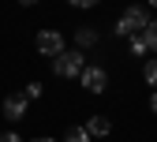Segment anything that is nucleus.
Masks as SVG:
<instances>
[{"label": "nucleus", "instance_id": "1", "mask_svg": "<svg viewBox=\"0 0 157 142\" xmlns=\"http://www.w3.org/2000/svg\"><path fill=\"white\" fill-rule=\"evenodd\" d=\"M150 26V11L142 8V4H131V8H124L120 11V19H116V37H135V34H142Z\"/></svg>", "mask_w": 157, "mask_h": 142}, {"label": "nucleus", "instance_id": "2", "mask_svg": "<svg viewBox=\"0 0 157 142\" xmlns=\"http://www.w3.org/2000/svg\"><path fill=\"white\" fill-rule=\"evenodd\" d=\"M82 67H86V52L82 49H64L60 56L52 60V75L56 79H78Z\"/></svg>", "mask_w": 157, "mask_h": 142}, {"label": "nucleus", "instance_id": "3", "mask_svg": "<svg viewBox=\"0 0 157 142\" xmlns=\"http://www.w3.org/2000/svg\"><path fill=\"white\" fill-rule=\"evenodd\" d=\"M34 45H37V52H41L45 60H56V56H60V52L67 49V37H64L60 30H37Z\"/></svg>", "mask_w": 157, "mask_h": 142}, {"label": "nucleus", "instance_id": "4", "mask_svg": "<svg viewBox=\"0 0 157 142\" xmlns=\"http://www.w3.org/2000/svg\"><path fill=\"white\" fill-rule=\"evenodd\" d=\"M78 83H82L86 94H105V90H109V71H105L101 64H86L82 75H78Z\"/></svg>", "mask_w": 157, "mask_h": 142}, {"label": "nucleus", "instance_id": "5", "mask_svg": "<svg viewBox=\"0 0 157 142\" xmlns=\"http://www.w3.org/2000/svg\"><path fill=\"white\" fill-rule=\"evenodd\" d=\"M26 109H30L26 94H8V97H4V105H0V112H4V120H11V124H19V120L26 116Z\"/></svg>", "mask_w": 157, "mask_h": 142}, {"label": "nucleus", "instance_id": "6", "mask_svg": "<svg viewBox=\"0 0 157 142\" xmlns=\"http://www.w3.org/2000/svg\"><path fill=\"white\" fill-rule=\"evenodd\" d=\"M82 127L90 131V138H109V131H112V120H109V116H101V112H94Z\"/></svg>", "mask_w": 157, "mask_h": 142}, {"label": "nucleus", "instance_id": "7", "mask_svg": "<svg viewBox=\"0 0 157 142\" xmlns=\"http://www.w3.org/2000/svg\"><path fill=\"white\" fill-rule=\"evenodd\" d=\"M97 41H101V34H97L94 26H78V30H75V49L86 52V49H94Z\"/></svg>", "mask_w": 157, "mask_h": 142}, {"label": "nucleus", "instance_id": "8", "mask_svg": "<svg viewBox=\"0 0 157 142\" xmlns=\"http://www.w3.org/2000/svg\"><path fill=\"white\" fill-rule=\"evenodd\" d=\"M127 52H131V56H146V52H150V45H146V37H142V34H135V37H127Z\"/></svg>", "mask_w": 157, "mask_h": 142}, {"label": "nucleus", "instance_id": "9", "mask_svg": "<svg viewBox=\"0 0 157 142\" xmlns=\"http://www.w3.org/2000/svg\"><path fill=\"white\" fill-rule=\"evenodd\" d=\"M60 142H94V138H90L86 127H67V135H64Z\"/></svg>", "mask_w": 157, "mask_h": 142}, {"label": "nucleus", "instance_id": "10", "mask_svg": "<svg viewBox=\"0 0 157 142\" xmlns=\"http://www.w3.org/2000/svg\"><path fill=\"white\" fill-rule=\"evenodd\" d=\"M142 79H146V83L157 90V56H153V60H146V67H142Z\"/></svg>", "mask_w": 157, "mask_h": 142}, {"label": "nucleus", "instance_id": "11", "mask_svg": "<svg viewBox=\"0 0 157 142\" xmlns=\"http://www.w3.org/2000/svg\"><path fill=\"white\" fill-rule=\"evenodd\" d=\"M142 37H146V45H150V52H157V19H150V26L142 30Z\"/></svg>", "mask_w": 157, "mask_h": 142}, {"label": "nucleus", "instance_id": "12", "mask_svg": "<svg viewBox=\"0 0 157 142\" xmlns=\"http://www.w3.org/2000/svg\"><path fill=\"white\" fill-rule=\"evenodd\" d=\"M23 94H26V101H37V97L45 94V86H41V83H26V86H23Z\"/></svg>", "mask_w": 157, "mask_h": 142}, {"label": "nucleus", "instance_id": "13", "mask_svg": "<svg viewBox=\"0 0 157 142\" xmlns=\"http://www.w3.org/2000/svg\"><path fill=\"white\" fill-rule=\"evenodd\" d=\"M67 4H71V8H78V11H86V8H97L101 0H67Z\"/></svg>", "mask_w": 157, "mask_h": 142}, {"label": "nucleus", "instance_id": "14", "mask_svg": "<svg viewBox=\"0 0 157 142\" xmlns=\"http://www.w3.org/2000/svg\"><path fill=\"white\" fill-rule=\"evenodd\" d=\"M0 142H23V138H19V131H4V135H0Z\"/></svg>", "mask_w": 157, "mask_h": 142}, {"label": "nucleus", "instance_id": "15", "mask_svg": "<svg viewBox=\"0 0 157 142\" xmlns=\"http://www.w3.org/2000/svg\"><path fill=\"white\" fill-rule=\"evenodd\" d=\"M150 112H153V116H157V90H153V94H150Z\"/></svg>", "mask_w": 157, "mask_h": 142}, {"label": "nucleus", "instance_id": "16", "mask_svg": "<svg viewBox=\"0 0 157 142\" xmlns=\"http://www.w3.org/2000/svg\"><path fill=\"white\" fill-rule=\"evenodd\" d=\"M19 4H23V8H34V4H37V0H19Z\"/></svg>", "mask_w": 157, "mask_h": 142}, {"label": "nucleus", "instance_id": "17", "mask_svg": "<svg viewBox=\"0 0 157 142\" xmlns=\"http://www.w3.org/2000/svg\"><path fill=\"white\" fill-rule=\"evenodd\" d=\"M30 142H60V138H30Z\"/></svg>", "mask_w": 157, "mask_h": 142}, {"label": "nucleus", "instance_id": "18", "mask_svg": "<svg viewBox=\"0 0 157 142\" xmlns=\"http://www.w3.org/2000/svg\"><path fill=\"white\" fill-rule=\"evenodd\" d=\"M146 4H150V8H157V0H146Z\"/></svg>", "mask_w": 157, "mask_h": 142}]
</instances>
